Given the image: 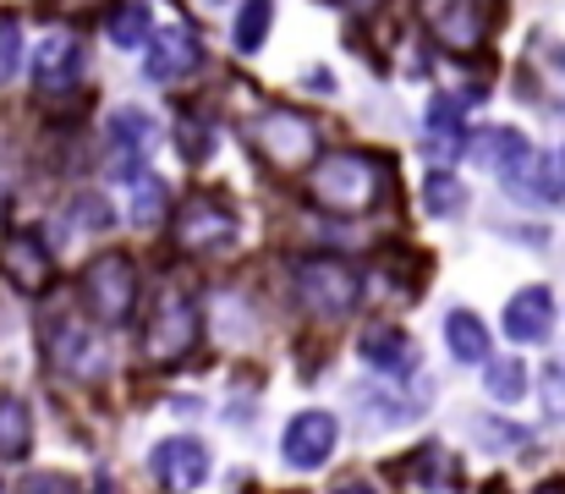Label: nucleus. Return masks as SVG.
Masks as SVG:
<instances>
[{
	"mask_svg": "<svg viewBox=\"0 0 565 494\" xmlns=\"http://www.w3.org/2000/svg\"><path fill=\"white\" fill-rule=\"evenodd\" d=\"M308 192L330 214H363V209H374L379 192H384V160L363 155V149L319 155L313 170H308Z\"/></svg>",
	"mask_w": 565,
	"mask_h": 494,
	"instance_id": "nucleus-1",
	"label": "nucleus"
},
{
	"mask_svg": "<svg viewBox=\"0 0 565 494\" xmlns=\"http://www.w3.org/2000/svg\"><path fill=\"white\" fill-rule=\"evenodd\" d=\"M253 144H258L264 160L275 165V170H286V176L313 170V160H319V127L302 111H291V105H269L253 122Z\"/></svg>",
	"mask_w": 565,
	"mask_h": 494,
	"instance_id": "nucleus-2",
	"label": "nucleus"
},
{
	"mask_svg": "<svg viewBox=\"0 0 565 494\" xmlns=\"http://www.w3.org/2000/svg\"><path fill=\"white\" fill-rule=\"evenodd\" d=\"M291 286H297V303L319 319H347L363 297V275L341 259H302Z\"/></svg>",
	"mask_w": 565,
	"mask_h": 494,
	"instance_id": "nucleus-3",
	"label": "nucleus"
},
{
	"mask_svg": "<svg viewBox=\"0 0 565 494\" xmlns=\"http://www.w3.org/2000/svg\"><path fill=\"white\" fill-rule=\"evenodd\" d=\"M83 297H88L99 325H127L138 308V264L127 253H99L83 270Z\"/></svg>",
	"mask_w": 565,
	"mask_h": 494,
	"instance_id": "nucleus-4",
	"label": "nucleus"
},
{
	"mask_svg": "<svg viewBox=\"0 0 565 494\" xmlns=\"http://www.w3.org/2000/svg\"><path fill=\"white\" fill-rule=\"evenodd\" d=\"M171 231H177V248L192 253V259L220 253V248H231V242H236V209H231L220 192H192L188 203L177 209Z\"/></svg>",
	"mask_w": 565,
	"mask_h": 494,
	"instance_id": "nucleus-5",
	"label": "nucleus"
},
{
	"mask_svg": "<svg viewBox=\"0 0 565 494\" xmlns=\"http://www.w3.org/2000/svg\"><path fill=\"white\" fill-rule=\"evenodd\" d=\"M198 346V303L182 286H166V297L154 303L149 325H143V351L149 362H177Z\"/></svg>",
	"mask_w": 565,
	"mask_h": 494,
	"instance_id": "nucleus-6",
	"label": "nucleus"
},
{
	"mask_svg": "<svg viewBox=\"0 0 565 494\" xmlns=\"http://www.w3.org/2000/svg\"><path fill=\"white\" fill-rule=\"evenodd\" d=\"M417 17L423 28L450 44V50H478L489 22H494V6L489 0H417Z\"/></svg>",
	"mask_w": 565,
	"mask_h": 494,
	"instance_id": "nucleus-7",
	"label": "nucleus"
},
{
	"mask_svg": "<svg viewBox=\"0 0 565 494\" xmlns=\"http://www.w3.org/2000/svg\"><path fill=\"white\" fill-rule=\"evenodd\" d=\"M0 270H6V281L22 297H44L50 281H55V259H50V248H44L39 231H11L0 242Z\"/></svg>",
	"mask_w": 565,
	"mask_h": 494,
	"instance_id": "nucleus-8",
	"label": "nucleus"
},
{
	"mask_svg": "<svg viewBox=\"0 0 565 494\" xmlns=\"http://www.w3.org/2000/svg\"><path fill=\"white\" fill-rule=\"evenodd\" d=\"M335 440H341L335 418H330V412H319V407H308V412H297V418L286 423L280 456H286L297 473H313V467H324V462L335 456Z\"/></svg>",
	"mask_w": 565,
	"mask_h": 494,
	"instance_id": "nucleus-9",
	"label": "nucleus"
},
{
	"mask_svg": "<svg viewBox=\"0 0 565 494\" xmlns=\"http://www.w3.org/2000/svg\"><path fill=\"white\" fill-rule=\"evenodd\" d=\"M198 61H203V50H198V33L177 22V28H160V33L149 39L143 72H149V83H182L188 72H198Z\"/></svg>",
	"mask_w": 565,
	"mask_h": 494,
	"instance_id": "nucleus-10",
	"label": "nucleus"
},
{
	"mask_svg": "<svg viewBox=\"0 0 565 494\" xmlns=\"http://www.w3.org/2000/svg\"><path fill=\"white\" fill-rule=\"evenodd\" d=\"M50 362L61 368V374H72V379H99L105 374V346L94 340V329L77 325V319H66V325L50 329Z\"/></svg>",
	"mask_w": 565,
	"mask_h": 494,
	"instance_id": "nucleus-11",
	"label": "nucleus"
},
{
	"mask_svg": "<svg viewBox=\"0 0 565 494\" xmlns=\"http://www.w3.org/2000/svg\"><path fill=\"white\" fill-rule=\"evenodd\" d=\"M154 473H160V484L166 490H203L209 484V451H203V440H166L160 451H154Z\"/></svg>",
	"mask_w": 565,
	"mask_h": 494,
	"instance_id": "nucleus-12",
	"label": "nucleus"
},
{
	"mask_svg": "<svg viewBox=\"0 0 565 494\" xmlns=\"http://www.w3.org/2000/svg\"><path fill=\"white\" fill-rule=\"evenodd\" d=\"M77 61H83V44H77L66 28H55V33H44V39L33 44V83H39L44 94H55V88H66V83L77 77Z\"/></svg>",
	"mask_w": 565,
	"mask_h": 494,
	"instance_id": "nucleus-13",
	"label": "nucleus"
},
{
	"mask_svg": "<svg viewBox=\"0 0 565 494\" xmlns=\"http://www.w3.org/2000/svg\"><path fill=\"white\" fill-rule=\"evenodd\" d=\"M550 325H555V297L544 286H527V292L511 297V308H505V335L511 340H544Z\"/></svg>",
	"mask_w": 565,
	"mask_h": 494,
	"instance_id": "nucleus-14",
	"label": "nucleus"
},
{
	"mask_svg": "<svg viewBox=\"0 0 565 494\" xmlns=\"http://www.w3.org/2000/svg\"><path fill=\"white\" fill-rule=\"evenodd\" d=\"M358 351H363V362L379 368V374H406L417 357H412V335L395 325H379V329H363V340H358Z\"/></svg>",
	"mask_w": 565,
	"mask_h": 494,
	"instance_id": "nucleus-15",
	"label": "nucleus"
},
{
	"mask_svg": "<svg viewBox=\"0 0 565 494\" xmlns=\"http://www.w3.org/2000/svg\"><path fill=\"white\" fill-rule=\"evenodd\" d=\"M149 138H154V116L149 111H138V105H121L110 122H105V144H110V155H143L149 149Z\"/></svg>",
	"mask_w": 565,
	"mask_h": 494,
	"instance_id": "nucleus-16",
	"label": "nucleus"
},
{
	"mask_svg": "<svg viewBox=\"0 0 565 494\" xmlns=\"http://www.w3.org/2000/svg\"><path fill=\"white\" fill-rule=\"evenodd\" d=\"M33 451V412L22 396H0V456L22 462Z\"/></svg>",
	"mask_w": 565,
	"mask_h": 494,
	"instance_id": "nucleus-17",
	"label": "nucleus"
},
{
	"mask_svg": "<svg viewBox=\"0 0 565 494\" xmlns=\"http://www.w3.org/2000/svg\"><path fill=\"white\" fill-rule=\"evenodd\" d=\"M445 340H450L456 362H489V325H483L478 314L456 308V314L445 319Z\"/></svg>",
	"mask_w": 565,
	"mask_h": 494,
	"instance_id": "nucleus-18",
	"label": "nucleus"
},
{
	"mask_svg": "<svg viewBox=\"0 0 565 494\" xmlns=\"http://www.w3.org/2000/svg\"><path fill=\"white\" fill-rule=\"evenodd\" d=\"M110 44H121V50H149V33H154V11H149V0H121L116 11H110Z\"/></svg>",
	"mask_w": 565,
	"mask_h": 494,
	"instance_id": "nucleus-19",
	"label": "nucleus"
},
{
	"mask_svg": "<svg viewBox=\"0 0 565 494\" xmlns=\"http://www.w3.org/2000/svg\"><path fill=\"white\" fill-rule=\"evenodd\" d=\"M269 22H275V0H242V11H236V28H231V44H236L242 55L264 50V39H269Z\"/></svg>",
	"mask_w": 565,
	"mask_h": 494,
	"instance_id": "nucleus-20",
	"label": "nucleus"
},
{
	"mask_svg": "<svg viewBox=\"0 0 565 494\" xmlns=\"http://www.w3.org/2000/svg\"><path fill=\"white\" fill-rule=\"evenodd\" d=\"M527 149H533V144H527V138H522L516 127H489V133L478 138V160L489 165L494 176H505L511 165H516L522 155H527Z\"/></svg>",
	"mask_w": 565,
	"mask_h": 494,
	"instance_id": "nucleus-21",
	"label": "nucleus"
},
{
	"mask_svg": "<svg viewBox=\"0 0 565 494\" xmlns=\"http://www.w3.org/2000/svg\"><path fill=\"white\" fill-rule=\"evenodd\" d=\"M461 144V99L439 94L428 99V149H456Z\"/></svg>",
	"mask_w": 565,
	"mask_h": 494,
	"instance_id": "nucleus-22",
	"label": "nucleus"
},
{
	"mask_svg": "<svg viewBox=\"0 0 565 494\" xmlns=\"http://www.w3.org/2000/svg\"><path fill=\"white\" fill-rule=\"evenodd\" d=\"M483 385H489V396H494V401H516V396L527 390V368H522L516 357H500V362H489Z\"/></svg>",
	"mask_w": 565,
	"mask_h": 494,
	"instance_id": "nucleus-23",
	"label": "nucleus"
},
{
	"mask_svg": "<svg viewBox=\"0 0 565 494\" xmlns=\"http://www.w3.org/2000/svg\"><path fill=\"white\" fill-rule=\"evenodd\" d=\"M132 220H138V225H154V220H166V187H160L149 170L132 181Z\"/></svg>",
	"mask_w": 565,
	"mask_h": 494,
	"instance_id": "nucleus-24",
	"label": "nucleus"
},
{
	"mask_svg": "<svg viewBox=\"0 0 565 494\" xmlns=\"http://www.w3.org/2000/svg\"><path fill=\"white\" fill-rule=\"evenodd\" d=\"M423 198H428V209H434V214H461V209H467V187H461L456 176H445V170H439V176H428Z\"/></svg>",
	"mask_w": 565,
	"mask_h": 494,
	"instance_id": "nucleus-25",
	"label": "nucleus"
},
{
	"mask_svg": "<svg viewBox=\"0 0 565 494\" xmlns=\"http://www.w3.org/2000/svg\"><path fill=\"white\" fill-rule=\"evenodd\" d=\"M17 61H22V28L17 17H0V83H11Z\"/></svg>",
	"mask_w": 565,
	"mask_h": 494,
	"instance_id": "nucleus-26",
	"label": "nucleus"
},
{
	"mask_svg": "<svg viewBox=\"0 0 565 494\" xmlns=\"http://www.w3.org/2000/svg\"><path fill=\"white\" fill-rule=\"evenodd\" d=\"M77 214H83V220H77L83 231H105V225H116V220H110V203H105V198H77Z\"/></svg>",
	"mask_w": 565,
	"mask_h": 494,
	"instance_id": "nucleus-27",
	"label": "nucleus"
},
{
	"mask_svg": "<svg viewBox=\"0 0 565 494\" xmlns=\"http://www.w3.org/2000/svg\"><path fill=\"white\" fill-rule=\"evenodd\" d=\"M22 494H77V490H72V479H33Z\"/></svg>",
	"mask_w": 565,
	"mask_h": 494,
	"instance_id": "nucleus-28",
	"label": "nucleus"
},
{
	"mask_svg": "<svg viewBox=\"0 0 565 494\" xmlns=\"http://www.w3.org/2000/svg\"><path fill=\"white\" fill-rule=\"evenodd\" d=\"M335 494H374V484H341Z\"/></svg>",
	"mask_w": 565,
	"mask_h": 494,
	"instance_id": "nucleus-29",
	"label": "nucleus"
},
{
	"mask_svg": "<svg viewBox=\"0 0 565 494\" xmlns=\"http://www.w3.org/2000/svg\"><path fill=\"white\" fill-rule=\"evenodd\" d=\"M539 494H565V479H550V484H544Z\"/></svg>",
	"mask_w": 565,
	"mask_h": 494,
	"instance_id": "nucleus-30",
	"label": "nucleus"
},
{
	"mask_svg": "<svg viewBox=\"0 0 565 494\" xmlns=\"http://www.w3.org/2000/svg\"><path fill=\"white\" fill-rule=\"evenodd\" d=\"M6 198H11V187H6V176H0V214H6Z\"/></svg>",
	"mask_w": 565,
	"mask_h": 494,
	"instance_id": "nucleus-31",
	"label": "nucleus"
},
{
	"mask_svg": "<svg viewBox=\"0 0 565 494\" xmlns=\"http://www.w3.org/2000/svg\"><path fill=\"white\" fill-rule=\"evenodd\" d=\"M489 494H505V490H489Z\"/></svg>",
	"mask_w": 565,
	"mask_h": 494,
	"instance_id": "nucleus-32",
	"label": "nucleus"
}]
</instances>
